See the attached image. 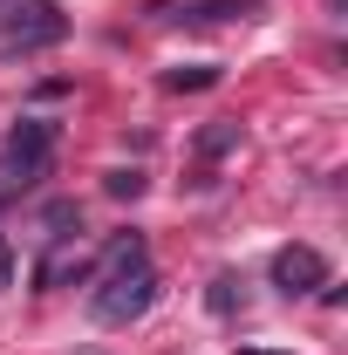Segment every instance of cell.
I'll list each match as a JSON object with an SVG mask.
<instances>
[{
    "label": "cell",
    "instance_id": "cell-10",
    "mask_svg": "<svg viewBox=\"0 0 348 355\" xmlns=\"http://www.w3.org/2000/svg\"><path fill=\"white\" fill-rule=\"evenodd\" d=\"M239 355H266V349H239Z\"/></svg>",
    "mask_w": 348,
    "mask_h": 355
},
{
    "label": "cell",
    "instance_id": "cell-4",
    "mask_svg": "<svg viewBox=\"0 0 348 355\" xmlns=\"http://www.w3.org/2000/svg\"><path fill=\"white\" fill-rule=\"evenodd\" d=\"M335 273H328V260L314 253V246H280L273 253V287L280 294H321Z\"/></svg>",
    "mask_w": 348,
    "mask_h": 355
},
{
    "label": "cell",
    "instance_id": "cell-8",
    "mask_svg": "<svg viewBox=\"0 0 348 355\" xmlns=\"http://www.w3.org/2000/svg\"><path fill=\"white\" fill-rule=\"evenodd\" d=\"M103 191H110V198H143V171H110Z\"/></svg>",
    "mask_w": 348,
    "mask_h": 355
},
{
    "label": "cell",
    "instance_id": "cell-3",
    "mask_svg": "<svg viewBox=\"0 0 348 355\" xmlns=\"http://www.w3.org/2000/svg\"><path fill=\"white\" fill-rule=\"evenodd\" d=\"M69 35V14L62 0H14L0 14V55H42Z\"/></svg>",
    "mask_w": 348,
    "mask_h": 355
},
{
    "label": "cell",
    "instance_id": "cell-1",
    "mask_svg": "<svg viewBox=\"0 0 348 355\" xmlns=\"http://www.w3.org/2000/svg\"><path fill=\"white\" fill-rule=\"evenodd\" d=\"M150 301H157V266L143 253V232H116L103 253V273H96L89 314L103 328H130L137 314H150Z\"/></svg>",
    "mask_w": 348,
    "mask_h": 355
},
{
    "label": "cell",
    "instance_id": "cell-5",
    "mask_svg": "<svg viewBox=\"0 0 348 355\" xmlns=\"http://www.w3.org/2000/svg\"><path fill=\"white\" fill-rule=\"evenodd\" d=\"M164 21H232V14H253V0H177V7H157Z\"/></svg>",
    "mask_w": 348,
    "mask_h": 355
},
{
    "label": "cell",
    "instance_id": "cell-7",
    "mask_svg": "<svg viewBox=\"0 0 348 355\" xmlns=\"http://www.w3.org/2000/svg\"><path fill=\"white\" fill-rule=\"evenodd\" d=\"M232 144H239V123H212V130H198V150H205V157L232 150Z\"/></svg>",
    "mask_w": 348,
    "mask_h": 355
},
{
    "label": "cell",
    "instance_id": "cell-2",
    "mask_svg": "<svg viewBox=\"0 0 348 355\" xmlns=\"http://www.w3.org/2000/svg\"><path fill=\"white\" fill-rule=\"evenodd\" d=\"M48 157H55V123L21 116L7 130V144H0V191H28L35 178H48Z\"/></svg>",
    "mask_w": 348,
    "mask_h": 355
},
{
    "label": "cell",
    "instance_id": "cell-9",
    "mask_svg": "<svg viewBox=\"0 0 348 355\" xmlns=\"http://www.w3.org/2000/svg\"><path fill=\"white\" fill-rule=\"evenodd\" d=\"M14 280V253H7V239H0V287Z\"/></svg>",
    "mask_w": 348,
    "mask_h": 355
},
{
    "label": "cell",
    "instance_id": "cell-6",
    "mask_svg": "<svg viewBox=\"0 0 348 355\" xmlns=\"http://www.w3.org/2000/svg\"><path fill=\"white\" fill-rule=\"evenodd\" d=\"M212 83H218L212 62H191V69H171V76H164V89H212Z\"/></svg>",
    "mask_w": 348,
    "mask_h": 355
}]
</instances>
